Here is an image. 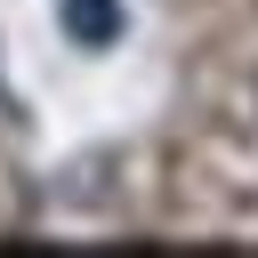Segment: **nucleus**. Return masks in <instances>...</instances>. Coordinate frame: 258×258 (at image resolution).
Instances as JSON below:
<instances>
[{
	"instance_id": "nucleus-1",
	"label": "nucleus",
	"mask_w": 258,
	"mask_h": 258,
	"mask_svg": "<svg viewBox=\"0 0 258 258\" xmlns=\"http://www.w3.org/2000/svg\"><path fill=\"white\" fill-rule=\"evenodd\" d=\"M64 24H73L89 48H105V40L121 32V8H113V0H64Z\"/></svg>"
}]
</instances>
